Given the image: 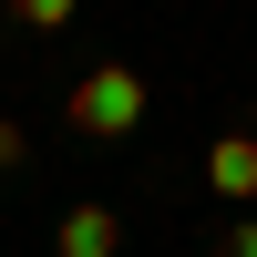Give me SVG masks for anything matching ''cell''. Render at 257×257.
I'll use <instances>...</instances> for the list:
<instances>
[{"label":"cell","instance_id":"6da1fadb","mask_svg":"<svg viewBox=\"0 0 257 257\" xmlns=\"http://www.w3.org/2000/svg\"><path fill=\"white\" fill-rule=\"evenodd\" d=\"M62 113H72V134H134V123H144V72H134V62H93Z\"/></svg>","mask_w":257,"mask_h":257},{"label":"cell","instance_id":"7a4b0ae2","mask_svg":"<svg viewBox=\"0 0 257 257\" xmlns=\"http://www.w3.org/2000/svg\"><path fill=\"white\" fill-rule=\"evenodd\" d=\"M206 185H216L226 206H247L257 196V134H216L206 144Z\"/></svg>","mask_w":257,"mask_h":257},{"label":"cell","instance_id":"3957f363","mask_svg":"<svg viewBox=\"0 0 257 257\" xmlns=\"http://www.w3.org/2000/svg\"><path fill=\"white\" fill-rule=\"evenodd\" d=\"M113 247H123V216H113V206H72L62 237H52V257H113Z\"/></svg>","mask_w":257,"mask_h":257},{"label":"cell","instance_id":"277c9868","mask_svg":"<svg viewBox=\"0 0 257 257\" xmlns=\"http://www.w3.org/2000/svg\"><path fill=\"white\" fill-rule=\"evenodd\" d=\"M21 11V31H62V21H72V0H11Z\"/></svg>","mask_w":257,"mask_h":257},{"label":"cell","instance_id":"5b68a950","mask_svg":"<svg viewBox=\"0 0 257 257\" xmlns=\"http://www.w3.org/2000/svg\"><path fill=\"white\" fill-rule=\"evenodd\" d=\"M216 257H257V216H237V226H216Z\"/></svg>","mask_w":257,"mask_h":257},{"label":"cell","instance_id":"8992f818","mask_svg":"<svg viewBox=\"0 0 257 257\" xmlns=\"http://www.w3.org/2000/svg\"><path fill=\"white\" fill-rule=\"evenodd\" d=\"M11 165H21V123L0 113V175H11Z\"/></svg>","mask_w":257,"mask_h":257}]
</instances>
